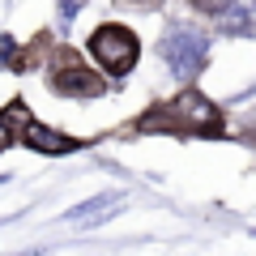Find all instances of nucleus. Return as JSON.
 <instances>
[{
  "label": "nucleus",
  "mask_w": 256,
  "mask_h": 256,
  "mask_svg": "<svg viewBox=\"0 0 256 256\" xmlns=\"http://www.w3.org/2000/svg\"><path fill=\"white\" fill-rule=\"evenodd\" d=\"M192 4H196V9H201V13H210V18H218V13L226 9L230 0H192Z\"/></svg>",
  "instance_id": "obj_10"
},
{
  "label": "nucleus",
  "mask_w": 256,
  "mask_h": 256,
  "mask_svg": "<svg viewBox=\"0 0 256 256\" xmlns=\"http://www.w3.org/2000/svg\"><path fill=\"white\" fill-rule=\"evenodd\" d=\"M13 137H18V128H13V124H9L4 116H0V154H4V150L13 146Z\"/></svg>",
  "instance_id": "obj_9"
},
{
  "label": "nucleus",
  "mask_w": 256,
  "mask_h": 256,
  "mask_svg": "<svg viewBox=\"0 0 256 256\" xmlns=\"http://www.w3.org/2000/svg\"><path fill=\"white\" fill-rule=\"evenodd\" d=\"M86 52H90V60L98 64L107 77H124V73H132L137 60H141V38L132 34L124 22H102V26H94V34L86 38Z\"/></svg>",
  "instance_id": "obj_2"
},
{
  "label": "nucleus",
  "mask_w": 256,
  "mask_h": 256,
  "mask_svg": "<svg viewBox=\"0 0 256 256\" xmlns=\"http://www.w3.org/2000/svg\"><path fill=\"white\" fill-rule=\"evenodd\" d=\"M158 56L180 82H192L210 60V34L196 22H171L162 30V38H158Z\"/></svg>",
  "instance_id": "obj_1"
},
{
  "label": "nucleus",
  "mask_w": 256,
  "mask_h": 256,
  "mask_svg": "<svg viewBox=\"0 0 256 256\" xmlns=\"http://www.w3.org/2000/svg\"><path fill=\"white\" fill-rule=\"evenodd\" d=\"M124 205V192L111 188V192H94V196H86V201H77L73 210H64L60 222H77V226H90L94 218H102V210H120Z\"/></svg>",
  "instance_id": "obj_7"
},
{
  "label": "nucleus",
  "mask_w": 256,
  "mask_h": 256,
  "mask_svg": "<svg viewBox=\"0 0 256 256\" xmlns=\"http://www.w3.org/2000/svg\"><path fill=\"white\" fill-rule=\"evenodd\" d=\"M86 0H60V9H56V26H60V34H68V26H73V18L82 13Z\"/></svg>",
  "instance_id": "obj_8"
},
{
  "label": "nucleus",
  "mask_w": 256,
  "mask_h": 256,
  "mask_svg": "<svg viewBox=\"0 0 256 256\" xmlns=\"http://www.w3.org/2000/svg\"><path fill=\"white\" fill-rule=\"evenodd\" d=\"M22 141H26L30 150H38V154H77L82 150V141L68 137V132H60V128L43 124V120H30L26 128H22Z\"/></svg>",
  "instance_id": "obj_5"
},
{
  "label": "nucleus",
  "mask_w": 256,
  "mask_h": 256,
  "mask_svg": "<svg viewBox=\"0 0 256 256\" xmlns=\"http://www.w3.org/2000/svg\"><path fill=\"white\" fill-rule=\"evenodd\" d=\"M252 235H256V226H252Z\"/></svg>",
  "instance_id": "obj_11"
},
{
  "label": "nucleus",
  "mask_w": 256,
  "mask_h": 256,
  "mask_svg": "<svg viewBox=\"0 0 256 256\" xmlns=\"http://www.w3.org/2000/svg\"><path fill=\"white\" fill-rule=\"evenodd\" d=\"M218 30L230 38H256V0H230L218 13Z\"/></svg>",
  "instance_id": "obj_6"
},
{
  "label": "nucleus",
  "mask_w": 256,
  "mask_h": 256,
  "mask_svg": "<svg viewBox=\"0 0 256 256\" xmlns=\"http://www.w3.org/2000/svg\"><path fill=\"white\" fill-rule=\"evenodd\" d=\"M166 116H171V128L175 132H196V137H218L226 128V116L214 98H205L201 90L184 86L171 102H166Z\"/></svg>",
  "instance_id": "obj_3"
},
{
  "label": "nucleus",
  "mask_w": 256,
  "mask_h": 256,
  "mask_svg": "<svg viewBox=\"0 0 256 256\" xmlns=\"http://www.w3.org/2000/svg\"><path fill=\"white\" fill-rule=\"evenodd\" d=\"M47 86H52L60 98H98V94L107 90V86H102V77L94 73V64L77 60L73 52H60V56H56Z\"/></svg>",
  "instance_id": "obj_4"
}]
</instances>
